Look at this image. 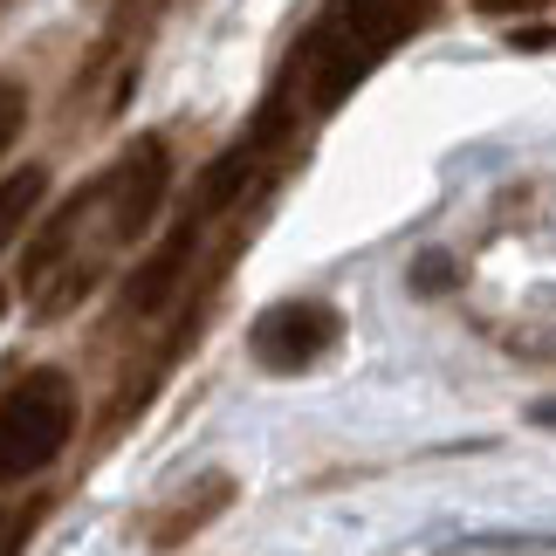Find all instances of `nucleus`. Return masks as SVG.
Segmentation results:
<instances>
[{
	"mask_svg": "<svg viewBox=\"0 0 556 556\" xmlns=\"http://www.w3.org/2000/svg\"><path fill=\"white\" fill-rule=\"evenodd\" d=\"M0 8H8V0H0Z\"/></svg>",
	"mask_w": 556,
	"mask_h": 556,
	"instance_id": "9b49d317",
	"label": "nucleus"
},
{
	"mask_svg": "<svg viewBox=\"0 0 556 556\" xmlns=\"http://www.w3.org/2000/svg\"><path fill=\"white\" fill-rule=\"evenodd\" d=\"M21 124H28V90H21L14 76H0V159H8V144L21 138Z\"/></svg>",
	"mask_w": 556,
	"mask_h": 556,
	"instance_id": "6e6552de",
	"label": "nucleus"
},
{
	"mask_svg": "<svg viewBox=\"0 0 556 556\" xmlns=\"http://www.w3.org/2000/svg\"><path fill=\"white\" fill-rule=\"evenodd\" d=\"M76 440V384L70 371H28L0 392V488L55 467Z\"/></svg>",
	"mask_w": 556,
	"mask_h": 556,
	"instance_id": "7ed1b4c3",
	"label": "nucleus"
},
{
	"mask_svg": "<svg viewBox=\"0 0 556 556\" xmlns=\"http://www.w3.org/2000/svg\"><path fill=\"white\" fill-rule=\"evenodd\" d=\"M97 14H111V21H144V14H159L165 0H90Z\"/></svg>",
	"mask_w": 556,
	"mask_h": 556,
	"instance_id": "1a4fd4ad",
	"label": "nucleus"
},
{
	"mask_svg": "<svg viewBox=\"0 0 556 556\" xmlns=\"http://www.w3.org/2000/svg\"><path fill=\"white\" fill-rule=\"evenodd\" d=\"M337 344H344V316L330 303H316V295L262 309L254 330H248V351H254L262 371H309V365H324Z\"/></svg>",
	"mask_w": 556,
	"mask_h": 556,
	"instance_id": "20e7f679",
	"label": "nucleus"
},
{
	"mask_svg": "<svg viewBox=\"0 0 556 556\" xmlns=\"http://www.w3.org/2000/svg\"><path fill=\"white\" fill-rule=\"evenodd\" d=\"M227 502H233V475H200L192 488H179L173 502H159L152 516H144V543H152V549H179L186 536H200Z\"/></svg>",
	"mask_w": 556,
	"mask_h": 556,
	"instance_id": "39448f33",
	"label": "nucleus"
},
{
	"mask_svg": "<svg viewBox=\"0 0 556 556\" xmlns=\"http://www.w3.org/2000/svg\"><path fill=\"white\" fill-rule=\"evenodd\" d=\"M433 14L440 0H316V14L289 41V55L275 62L262 117H275L282 131L309 144L316 124H330L405 41L433 28Z\"/></svg>",
	"mask_w": 556,
	"mask_h": 556,
	"instance_id": "f03ea898",
	"label": "nucleus"
},
{
	"mask_svg": "<svg viewBox=\"0 0 556 556\" xmlns=\"http://www.w3.org/2000/svg\"><path fill=\"white\" fill-rule=\"evenodd\" d=\"M165 200H173V144L131 138L97 179H83L28 233V248H21V295H28V309L41 324H55L76 303H90L103 275L159 227Z\"/></svg>",
	"mask_w": 556,
	"mask_h": 556,
	"instance_id": "f257e3e1",
	"label": "nucleus"
},
{
	"mask_svg": "<svg viewBox=\"0 0 556 556\" xmlns=\"http://www.w3.org/2000/svg\"><path fill=\"white\" fill-rule=\"evenodd\" d=\"M41 200H49V173H41V165H21V173L0 179V254L14 248V233H28Z\"/></svg>",
	"mask_w": 556,
	"mask_h": 556,
	"instance_id": "423d86ee",
	"label": "nucleus"
},
{
	"mask_svg": "<svg viewBox=\"0 0 556 556\" xmlns=\"http://www.w3.org/2000/svg\"><path fill=\"white\" fill-rule=\"evenodd\" d=\"M481 14H536V8H549V0H475Z\"/></svg>",
	"mask_w": 556,
	"mask_h": 556,
	"instance_id": "9d476101",
	"label": "nucleus"
},
{
	"mask_svg": "<svg viewBox=\"0 0 556 556\" xmlns=\"http://www.w3.org/2000/svg\"><path fill=\"white\" fill-rule=\"evenodd\" d=\"M41 516H49V495H28V502H8L0 508V556H21L35 543V529H41Z\"/></svg>",
	"mask_w": 556,
	"mask_h": 556,
	"instance_id": "0eeeda50",
	"label": "nucleus"
}]
</instances>
